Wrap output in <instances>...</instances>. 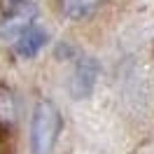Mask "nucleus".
Segmentation results:
<instances>
[{"mask_svg": "<svg viewBox=\"0 0 154 154\" xmlns=\"http://www.w3.org/2000/svg\"><path fill=\"white\" fill-rule=\"evenodd\" d=\"M61 112L51 100H40L30 119V149L33 154H51L61 133Z\"/></svg>", "mask_w": 154, "mask_h": 154, "instance_id": "f257e3e1", "label": "nucleus"}, {"mask_svg": "<svg viewBox=\"0 0 154 154\" xmlns=\"http://www.w3.org/2000/svg\"><path fill=\"white\" fill-rule=\"evenodd\" d=\"M98 63L91 56H82L75 63V70L70 75V96L75 100L89 98L94 94V87L98 82Z\"/></svg>", "mask_w": 154, "mask_h": 154, "instance_id": "f03ea898", "label": "nucleus"}, {"mask_svg": "<svg viewBox=\"0 0 154 154\" xmlns=\"http://www.w3.org/2000/svg\"><path fill=\"white\" fill-rule=\"evenodd\" d=\"M14 119V100L10 91H0V124H10Z\"/></svg>", "mask_w": 154, "mask_h": 154, "instance_id": "39448f33", "label": "nucleus"}, {"mask_svg": "<svg viewBox=\"0 0 154 154\" xmlns=\"http://www.w3.org/2000/svg\"><path fill=\"white\" fill-rule=\"evenodd\" d=\"M0 154H2V145H0Z\"/></svg>", "mask_w": 154, "mask_h": 154, "instance_id": "0eeeda50", "label": "nucleus"}, {"mask_svg": "<svg viewBox=\"0 0 154 154\" xmlns=\"http://www.w3.org/2000/svg\"><path fill=\"white\" fill-rule=\"evenodd\" d=\"M47 45V33L42 28H35V26H30V28H26L23 33H21L19 38H17V45H14V49H17V54L23 58H33L35 54H38L40 49Z\"/></svg>", "mask_w": 154, "mask_h": 154, "instance_id": "20e7f679", "label": "nucleus"}, {"mask_svg": "<svg viewBox=\"0 0 154 154\" xmlns=\"http://www.w3.org/2000/svg\"><path fill=\"white\" fill-rule=\"evenodd\" d=\"M7 2H12V5H21V2H26V0H7Z\"/></svg>", "mask_w": 154, "mask_h": 154, "instance_id": "423d86ee", "label": "nucleus"}, {"mask_svg": "<svg viewBox=\"0 0 154 154\" xmlns=\"http://www.w3.org/2000/svg\"><path fill=\"white\" fill-rule=\"evenodd\" d=\"M35 17H38V10H35L33 5L21 2L19 10L12 12L10 17H5V19H2V23H0V35H2V38H7V40H12V38L17 40L26 28L33 26Z\"/></svg>", "mask_w": 154, "mask_h": 154, "instance_id": "7ed1b4c3", "label": "nucleus"}]
</instances>
